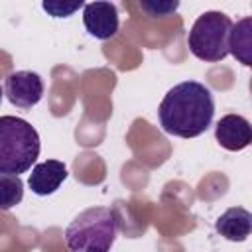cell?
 <instances>
[{
	"label": "cell",
	"mask_w": 252,
	"mask_h": 252,
	"mask_svg": "<svg viewBox=\"0 0 252 252\" xmlns=\"http://www.w3.org/2000/svg\"><path fill=\"white\" fill-rule=\"evenodd\" d=\"M215 116V98L199 81H183L171 87L158 108L159 126L177 138H197L209 130Z\"/></svg>",
	"instance_id": "cell-1"
},
{
	"label": "cell",
	"mask_w": 252,
	"mask_h": 252,
	"mask_svg": "<svg viewBox=\"0 0 252 252\" xmlns=\"http://www.w3.org/2000/svg\"><path fill=\"white\" fill-rule=\"evenodd\" d=\"M41 150L37 130L24 118L0 116V175L32 169Z\"/></svg>",
	"instance_id": "cell-2"
},
{
	"label": "cell",
	"mask_w": 252,
	"mask_h": 252,
	"mask_svg": "<svg viewBox=\"0 0 252 252\" xmlns=\"http://www.w3.org/2000/svg\"><path fill=\"white\" fill-rule=\"evenodd\" d=\"M116 236L118 219L108 207L85 209L65 228V244L71 252H110Z\"/></svg>",
	"instance_id": "cell-3"
},
{
	"label": "cell",
	"mask_w": 252,
	"mask_h": 252,
	"mask_svg": "<svg viewBox=\"0 0 252 252\" xmlns=\"http://www.w3.org/2000/svg\"><path fill=\"white\" fill-rule=\"evenodd\" d=\"M232 28V20L219 10H209L201 14L189 30L187 45L189 51L209 63L222 61L228 55V33Z\"/></svg>",
	"instance_id": "cell-4"
},
{
	"label": "cell",
	"mask_w": 252,
	"mask_h": 252,
	"mask_svg": "<svg viewBox=\"0 0 252 252\" xmlns=\"http://www.w3.org/2000/svg\"><path fill=\"white\" fill-rule=\"evenodd\" d=\"M4 93L14 106L30 110L43 96V81L33 71H14L4 81Z\"/></svg>",
	"instance_id": "cell-5"
},
{
	"label": "cell",
	"mask_w": 252,
	"mask_h": 252,
	"mask_svg": "<svg viewBox=\"0 0 252 252\" xmlns=\"http://www.w3.org/2000/svg\"><path fill=\"white\" fill-rule=\"evenodd\" d=\"M83 24L94 39H110L118 32V8L112 2H89L83 6Z\"/></svg>",
	"instance_id": "cell-6"
},
{
	"label": "cell",
	"mask_w": 252,
	"mask_h": 252,
	"mask_svg": "<svg viewBox=\"0 0 252 252\" xmlns=\"http://www.w3.org/2000/svg\"><path fill=\"white\" fill-rule=\"evenodd\" d=\"M215 138L220 148L240 152L252 142V126L240 114H224L215 126Z\"/></svg>",
	"instance_id": "cell-7"
},
{
	"label": "cell",
	"mask_w": 252,
	"mask_h": 252,
	"mask_svg": "<svg viewBox=\"0 0 252 252\" xmlns=\"http://www.w3.org/2000/svg\"><path fill=\"white\" fill-rule=\"evenodd\" d=\"M67 165L59 159H47L41 163H35L32 167V173L28 177V185L32 189V193L39 195V197H47L51 193H55L61 183L67 179Z\"/></svg>",
	"instance_id": "cell-8"
},
{
	"label": "cell",
	"mask_w": 252,
	"mask_h": 252,
	"mask_svg": "<svg viewBox=\"0 0 252 252\" xmlns=\"http://www.w3.org/2000/svg\"><path fill=\"white\" fill-rule=\"evenodd\" d=\"M215 230L230 242H244L252 232V215L242 207H230L217 219Z\"/></svg>",
	"instance_id": "cell-9"
},
{
	"label": "cell",
	"mask_w": 252,
	"mask_h": 252,
	"mask_svg": "<svg viewBox=\"0 0 252 252\" xmlns=\"http://www.w3.org/2000/svg\"><path fill=\"white\" fill-rule=\"evenodd\" d=\"M228 53L234 55L244 67L252 65V18H242L232 24L228 33Z\"/></svg>",
	"instance_id": "cell-10"
},
{
	"label": "cell",
	"mask_w": 252,
	"mask_h": 252,
	"mask_svg": "<svg viewBox=\"0 0 252 252\" xmlns=\"http://www.w3.org/2000/svg\"><path fill=\"white\" fill-rule=\"evenodd\" d=\"M24 199V181L20 175H0V211H10Z\"/></svg>",
	"instance_id": "cell-11"
},
{
	"label": "cell",
	"mask_w": 252,
	"mask_h": 252,
	"mask_svg": "<svg viewBox=\"0 0 252 252\" xmlns=\"http://www.w3.org/2000/svg\"><path fill=\"white\" fill-rule=\"evenodd\" d=\"M85 2L83 0H75V2H61V0H45L41 4V8L51 16V18H69L73 16L79 8H83Z\"/></svg>",
	"instance_id": "cell-12"
},
{
	"label": "cell",
	"mask_w": 252,
	"mask_h": 252,
	"mask_svg": "<svg viewBox=\"0 0 252 252\" xmlns=\"http://www.w3.org/2000/svg\"><path fill=\"white\" fill-rule=\"evenodd\" d=\"M140 8L152 16V18H165L169 14H173L177 8H179V2L177 0H167V2H158V0H144L140 2Z\"/></svg>",
	"instance_id": "cell-13"
},
{
	"label": "cell",
	"mask_w": 252,
	"mask_h": 252,
	"mask_svg": "<svg viewBox=\"0 0 252 252\" xmlns=\"http://www.w3.org/2000/svg\"><path fill=\"white\" fill-rule=\"evenodd\" d=\"M2 94H4V89H2V85H0V102H2Z\"/></svg>",
	"instance_id": "cell-14"
}]
</instances>
